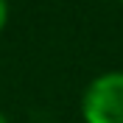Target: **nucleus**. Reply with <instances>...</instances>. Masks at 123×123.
Here are the masks:
<instances>
[{
  "label": "nucleus",
  "mask_w": 123,
  "mask_h": 123,
  "mask_svg": "<svg viewBox=\"0 0 123 123\" xmlns=\"http://www.w3.org/2000/svg\"><path fill=\"white\" fill-rule=\"evenodd\" d=\"M0 123H8V117H6V115H3V112H0Z\"/></svg>",
  "instance_id": "3"
},
{
  "label": "nucleus",
  "mask_w": 123,
  "mask_h": 123,
  "mask_svg": "<svg viewBox=\"0 0 123 123\" xmlns=\"http://www.w3.org/2000/svg\"><path fill=\"white\" fill-rule=\"evenodd\" d=\"M6 23H8V0H0V34H3Z\"/></svg>",
  "instance_id": "2"
},
{
  "label": "nucleus",
  "mask_w": 123,
  "mask_h": 123,
  "mask_svg": "<svg viewBox=\"0 0 123 123\" xmlns=\"http://www.w3.org/2000/svg\"><path fill=\"white\" fill-rule=\"evenodd\" d=\"M120 3H123V0H120Z\"/></svg>",
  "instance_id": "4"
},
{
  "label": "nucleus",
  "mask_w": 123,
  "mask_h": 123,
  "mask_svg": "<svg viewBox=\"0 0 123 123\" xmlns=\"http://www.w3.org/2000/svg\"><path fill=\"white\" fill-rule=\"evenodd\" d=\"M84 123H123V70L101 73L81 95Z\"/></svg>",
  "instance_id": "1"
}]
</instances>
